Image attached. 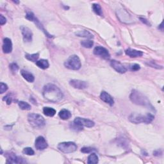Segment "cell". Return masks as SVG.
I'll list each match as a JSON object with an SVG mask.
<instances>
[{
    "instance_id": "obj_3",
    "label": "cell",
    "mask_w": 164,
    "mask_h": 164,
    "mask_svg": "<svg viewBox=\"0 0 164 164\" xmlns=\"http://www.w3.org/2000/svg\"><path fill=\"white\" fill-rule=\"evenodd\" d=\"M155 116L151 114H147L146 115L138 114H131L129 117V121L134 124L145 123L149 124L154 120Z\"/></svg>"
},
{
    "instance_id": "obj_17",
    "label": "cell",
    "mask_w": 164,
    "mask_h": 164,
    "mask_svg": "<svg viewBox=\"0 0 164 164\" xmlns=\"http://www.w3.org/2000/svg\"><path fill=\"white\" fill-rule=\"evenodd\" d=\"M125 53L128 57L131 58H137V57H141L143 55V52L141 51L133 50V49L128 48L125 51Z\"/></svg>"
},
{
    "instance_id": "obj_14",
    "label": "cell",
    "mask_w": 164,
    "mask_h": 164,
    "mask_svg": "<svg viewBox=\"0 0 164 164\" xmlns=\"http://www.w3.org/2000/svg\"><path fill=\"white\" fill-rule=\"evenodd\" d=\"M110 65L111 67L114 68L117 72L121 74H124L127 71V69L126 68L124 65L121 64L120 62L113 60L110 62Z\"/></svg>"
},
{
    "instance_id": "obj_19",
    "label": "cell",
    "mask_w": 164,
    "mask_h": 164,
    "mask_svg": "<svg viewBox=\"0 0 164 164\" xmlns=\"http://www.w3.org/2000/svg\"><path fill=\"white\" fill-rule=\"evenodd\" d=\"M58 116L62 120H68L72 116L71 113L67 109H62L60 111Z\"/></svg>"
},
{
    "instance_id": "obj_33",
    "label": "cell",
    "mask_w": 164,
    "mask_h": 164,
    "mask_svg": "<svg viewBox=\"0 0 164 164\" xmlns=\"http://www.w3.org/2000/svg\"><path fill=\"white\" fill-rule=\"evenodd\" d=\"M3 100L5 101V102H6V103L7 104H10L12 102V97L10 96V95H7V96H6L3 97Z\"/></svg>"
},
{
    "instance_id": "obj_24",
    "label": "cell",
    "mask_w": 164,
    "mask_h": 164,
    "mask_svg": "<svg viewBox=\"0 0 164 164\" xmlns=\"http://www.w3.org/2000/svg\"><path fill=\"white\" fill-rule=\"evenodd\" d=\"M92 10L93 11L95 12L97 15H98L99 16H103V10L102 9V6H101L99 4H97V3H94L92 5Z\"/></svg>"
},
{
    "instance_id": "obj_10",
    "label": "cell",
    "mask_w": 164,
    "mask_h": 164,
    "mask_svg": "<svg viewBox=\"0 0 164 164\" xmlns=\"http://www.w3.org/2000/svg\"><path fill=\"white\" fill-rule=\"evenodd\" d=\"M6 160H7V163H26L24 158H21L20 156H16L14 153L12 152L7 153L6 154Z\"/></svg>"
},
{
    "instance_id": "obj_16",
    "label": "cell",
    "mask_w": 164,
    "mask_h": 164,
    "mask_svg": "<svg viewBox=\"0 0 164 164\" xmlns=\"http://www.w3.org/2000/svg\"><path fill=\"white\" fill-rule=\"evenodd\" d=\"M2 48L4 53L8 54L11 53L12 51V40L9 38H5L3 39V44Z\"/></svg>"
},
{
    "instance_id": "obj_23",
    "label": "cell",
    "mask_w": 164,
    "mask_h": 164,
    "mask_svg": "<svg viewBox=\"0 0 164 164\" xmlns=\"http://www.w3.org/2000/svg\"><path fill=\"white\" fill-rule=\"evenodd\" d=\"M43 113L48 117H53L56 114V110L51 107H44Z\"/></svg>"
},
{
    "instance_id": "obj_2",
    "label": "cell",
    "mask_w": 164,
    "mask_h": 164,
    "mask_svg": "<svg viewBox=\"0 0 164 164\" xmlns=\"http://www.w3.org/2000/svg\"><path fill=\"white\" fill-rule=\"evenodd\" d=\"M130 99L132 103L137 104V105L145 106L148 109L155 110L154 107L150 103L148 97L137 90H132L130 96Z\"/></svg>"
},
{
    "instance_id": "obj_13",
    "label": "cell",
    "mask_w": 164,
    "mask_h": 164,
    "mask_svg": "<svg viewBox=\"0 0 164 164\" xmlns=\"http://www.w3.org/2000/svg\"><path fill=\"white\" fill-rule=\"evenodd\" d=\"M35 146L37 150H44L48 147V144L44 137L39 136L35 141Z\"/></svg>"
},
{
    "instance_id": "obj_15",
    "label": "cell",
    "mask_w": 164,
    "mask_h": 164,
    "mask_svg": "<svg viewBox=\"0 0 164 164\" xmlns=\"http://www.w3.org/2000/svg\"><path fill=\"white\" fill-rule=\"evenodd\" d=\"M100 99L104 103L109 104L111 106H112L114 105V100L113 99V97H111L109 93L105 91H102V93H101Z\"/></svg>"
},
{
    "instance_id": "obj_1",
    "label": "cell",
    "mask_w": 164,
    "mask_h": 164,
    "mask_svg": "<svg viewBox=\"0 0 164 164\" xmlns=\"http://www.w3.org/2000/svg\"><path fill=\"white\" fill-rule=\"evenodd\" d=\"M43 94L45 99L52 103L60 102L64 97L60 89L52 83H48L44 87Z\"/></svg>"
},
{
    "instance_id": "obj_22",
    "label": "cell",
    "mask_w": 164,
    "mask_h": 164,
    "mask_svg": "<svg viewBox=\"0 0 164 164\" xmlns=\"http://www.w3.org/2000/svg\"><path fill=\"white\" fill-rule=\"evenodd\" d=\"M99 162V158L96 153L90 154L87 159V163L89 164H96Z\"/></svg>"
},
{
    "instance_id": "obj_26",
    "label": "cell",
    "mask_w": 164,
    "mask_h": 164,
    "mask_svg": "<svg viewBox=\"0 0 164 164\" xmlns=\"http://www.w3.org/2000/svg\"><path fill=\"white\" fill-rule=\"evenodd\" d=\"M18 105L20 109L23 110H30L31 109V106L29 103L25 102H23V101L18 102Z\"/></svg>"
},
{
    "instance_id": "obj_20",
    "label": "cell",
    "mask_w": 164,
    "mask_h": 164,
    "mask_svg": "<svg viewBox=\"0 0 164 164\" xmlns=\"http://www.w3.org/2000/svg\"><path fill=\"white\" fill-rule=\"evenodd\" d=\"M75 35L80 37H85L87 38V39H90L94 38L93 35L87 30H82V31H78V32L75 33Z\"/></svg>"
},
{
    "instance_id": "obj_25",
    "label": "cell",
    "mask_w": 164,
    "mask_h": 164,
    "mask_svg": "<svg viewBox=\"0 0 164 164\" xmlns=\"http://www.w3.org/2000/svg\"><path fill=\"white\" fill-rule=\"evenodd\" d=\"M25 58L29 61L33 62H37L38 59L39 58V53H35V54H26Z\"/></svg>"
},
{
    "instance_id": "obj_39",
    "label": "cell",
    "mask_w": 164,
    "mask_h": 164,
    "mask_svg": "<svg viewBox=\"0 0 164 164\" xmlns=\"http://www.w3.org/2000/svg\"><path fill=\"white\" fill-rule=\"evenodd\" d=\"M13 2H14V3H19V1H13Z\"/></svg>"
},
{
    "instance_id": "obj_21",
    "label": "cell",
    "mask_w": 164,
    "mask_h": 164,
    "mask_svg": "<svg viewBox=\"0 0 164 164\" xmlns=\"http://www.w3.org/2000/svg\"><path fill=\"white\" fill-rule=\"evenodd\" d=\"M36 65L42 69H46L50 67V64H49L48 60H45V59H41V60H38L36 62Z\"/></svg>"
},
{
    "instance_id": "obj_7",
    "label": "cell",
    "mask_w": 164,
    "mask_h": 164,
    "mask_svg": "<svg viewBox=\"0 0 164 164\" xmlns=\"http://www.w3.org/2000/svg\"><path fill=\"white\" fill-rule=\"evenodd\" d=\"M74 124L82 128L83 127L92 128L94 126V125H95V123H94V121L82 117H76L74 120Z\"/></svg>"
},
{
    "instance_id": "obj_34",
    "label": "cell",
    "mask_w": 164,
    "mask_h": 164,
    "mask_svg": "<svg viewBox=\"0 0 164 164\" xmlns=\"http://www.w3.org/2000/svg\"><path fill=\"white\" fill-rule=\"evenodd\" d=\"M149 66H151V67H155V68H156V69H162L163 67L162 66H160V65H158V64H156L155 63V62H150L149 63H148V64Z\"/></svg>"
},
{
    "instance_id": "obj_37",
    "label": "cell",
    "mask_w": 164,
    "mask_h": 164,
    "mask_svg": "<svg viewBox=\"0 0 164 164\" xmlns=\"http://www.w3.org/2000/svg\"><path fill=\"white\" fill-rule=\"evenodd\" d=\"M141 20L142 21L143 23H146V24H149V22H148V21L146 20V19H144V18H141Z\"/></svg>"
},
{
    "instance_id": "obj_29",
    "label": "cell",
    "mask_w": 164,
    "mask_h": 164,
    "mask_svg": "<svg viewBox=\"0 0 164 164\" xmlns=\"http://www.w3.org/2000/svg\"><path fill=\"white\" fill-rule=\"evenodd\" d=\"M95 151H96V149L90 147H84L82 148L81 149V152H82L83 153H90Z\"/></svg>"
},
{
    "instance_id": "obj_18",
    "label": "cell",
    "mask_w": 164,
    "mask_h": 164,
    "mask_svg": "<svg viewBox=\"0 0 164 164\" xmlns=\"http://www.w3.org/2000/svg\"><path fill=\"white\" fill-rule=\"evenodd\" d=\"M21 74L23 78L26 80L28 82L33 83L35 81L34 76L28 71H26L25 70H21Z\"/></svg>"
},
{
    "instance_id": "obj_8",
    "label": "cell",
    "mask_w": 164,
    "mask_h": 164,
    "mask_svg": "<svg viewBox=\"0 0 164 164\" xmlns=\"http://www.w3.org/2000/svg\"><path fill=\"white\" fill-rule=\"evenodd\" d=\"M93 53L95 55L99 56L101 58L105 60H109L110 58V54L109 51L105 48L102 46H97L94 49Z\"/></svg>"
},
{
    "instance_id": "obj_4",
    "label": "cell",
    "mask_w": 164,
    "mask_h": 164,
    "mask_svg": "<svg viewBox=\"0 0 164 164\" xmlns=\"http://www.w3.org/2000/svg\"><path fill=\"white\" fill-rule=\"evenodd\" d=\"M28 121L34 128H43L46 125V121L43 116L37 114H30L28 116Z\"/></svg>"
},
{
    "instance_id": "obj_28",
    "label": "cell",
    "mask_w": 164,
    "mask_h": 164,
    "mask_svg": "<svg viewBox=\"0 0 164 164\" xmlns=\"http://www.w3.org/2000/svg\"><path fill=\"white\" fill-rule=\"evenodd\" d=\"M23 153H24V155H28V156H33L35 154V152L33 150V149L31 148H29V147L24 148Z\"/></svg>"
},
{
    "instance_id": "obj_5",
    "label": "cell",
    "mask_w": 164,
    "mask_h": 164,
    "mask_svg": "<svg viewBox=\"0 0 164 164\" xmlns=\"http://www.w3.org/2000/svg\"><path fill=\"white\" fill-rule=\"evenodd\" d=\"M64 65L66 68L71 69V70L77 71L81 68L82 63L77 55H73L70 56L67 60L64 62Z\"/></svg>"
},
{
    "instance_id": "obj_31",
    "label": "cell",
    "mask_w": 164,
    "mask_h": 164,
    "mask_svg": "<svg viewBox=\"0 0 164 164\" xmlns=\"http://www.w3.org/2000/svg\"><path fill=\"white\" fill-rule=\"evenodd\" d=\"M10 69L13 72H17L19 70V66L16 63H12L10 64Z\"/></svg>"
},
{
    "instance_id": "obj_35",
    "label": "cell",
    "mask_w": 164,
    "mask_h": 164,
    "mask_svg": "<svg viewBox=\"0 0 164 164\" xmlns=\"http://www.w3.org/2000/svg\"><path fill=\"white\" fill-rule=\"evenodd\" d=\"M6 19L5 17L3 15L0 16V24H1V25H3V24H6Z\"/></svg>"
},
{
    "instance_id": "obj_9",
    "label": "cell",
    "mask_w": 164,
    "mask_h": 164,
    "mask_svg": "<svg viewBox=\"0 0 164 164\" xmlns=\"http://www.w3.org/2000/svg\"><path fill=\"white\" fill-rule=\"evenodd\" d=\"M25 17H26V18L28 20H29V21H32V22H33V23H35L36 25H37L38 27H39L40 30H43V31H44V32L45 33V34L47 35L48 37H52V36L50 35H49L48 33L47 32V31L44 29V28H43V25H42V24L40 23L39 21L37 19V17H36L35 16L34 13H33V12H28L26 13V15Z\"/></svg>"
},
{
    "instance_id": "obj_27",
    "label": "cell",
    "mask_w": 164,
    "mask_h": 164,
    "mask_svg": "<svg viewBox=\"0 0 164 164\" xmlns=\"http://www.w3.org/2000/svg\"><path fill=\"white\" fill-rule=\"evenodd\" d=\"M81 45L85 48H91L94 45V42L91 40H85L81 41Z\"/></svg>"
},
{
    "instance_id": "obj_32",
    "label": "cell",
    "mask_w": 164,
    "mask_h": 164,
    "mask_svg": "<svg viewBox=\"0 0 164 164\" xmlns=\"http://www.w3.org/2000/svg\"><path fill=\"white\" fill-rule=\"evenodd\" d=\"M130 67V69L132 71H137L138 70H140L141 69V66L139 65L138 64H131L129 66Z\"/></svg>"
},
{
    "instance_id": "obj_6",
    "label": "cell",
    "mask_w": 164,
    "mask_h": 164,
    "mask_svg": "<svg viewBox=\"0 0 164 164\" xmlns=\"http://www.w3.org/2000/svg\"><path fill=\"white\" fill-rule=\"evenodd\" d=\"M58 149L64 153H71L77 150L78 146L75 142H61L57 146Z\"/></svg>"
},
{
    "instance_id": "obj_11",
    "label": "cell",
    "mask_w": 164,
    "mask_h": 164,
    "mask_svg": "<svg viewBox=\"0 0 164 164\" xmlns=\"http://www.w3.org/2000/svg\"><path fill=\"white\" fill-rule=\"evenodd\" d=\"M20 29L21 30L23 40L24 43H30V42L32 40L33 37V33L31 30L29 28L24 26H21Z\"/></svg>"
},
{
    "instance_id": "obj_30",
    "label": "cell",
    "mask_w": 164,
    "mask_h": 164,
    "mask_svg": "<svg viewBox=\"0 0 164 164\" xmlns=\"http://www.w3.org/2000/svg\"><path fill=\"white\" fill-rule=\"evenodd\" d=\"M8 89H9L8 85L5 84V83H4L1 82V83H0V93L3 94L4 92H5Z\"/></svg>"
},
{
    "instance_id": "obj_12",
    "label": "cell",
    "mask_w": 164,
    "mask_h": 164,
    "mask_svg": "<svg viewBox=\"0 0 164 164\" xmlns=\"http://www.w3.org/2000/svg\"><path fill=\"white\" fill-rule=\"evenodd\" d=\"M69 84L72 87H74L75 89L80 90L87 89L89 86L87 82L79 80H70V82H69Z\"/></svg>"
},
{
    "instance_id": "obj_38",
    "label": "cell",
    "mask_w": 164,
    "mask_h": 164,
    "mask_svg": "<svg viewBox=\"0 0 164 164\" xmlns=\"http://www.w3.org/2000/svg\"><path fill=\"white\" fill-rule=\"evenodd\" d=\"M160 27L162 28H161V30H162V31H163V23H161V24H160ZM160 28H159V29H160Z\"/></svg>"
},
{
    "instance_id": "obj_36",
    "label": "cell",
    "mask_w": 164,
    "mask_h": 164,
    "mask_svg": "<svg viewBox=\"0 0 164 164\" xmlns=\"http://www.w3.org/2000/svg\"><path fill=\"white\" fill-rule=\"evenodd\" d=\"M153 155L155 156H161L162 155V151L161 150H157V151H155L153 152Z\"/></svg>"
}]
</instances>
